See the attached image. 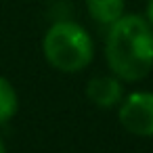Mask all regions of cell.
Segmentation results:
<instances>
[{
  "label": "cell",
  "instance_id": "obj_4",
  "mask_svg": "<svg viewBox=\"0 0 153 153\" xmlns=\"http://www.w3.org/2000/svg\"><path fill=\"white\" fill-rule=\"evenodd\" d=\"M86 97L92 105H97L101 109L117 107L124 99L122 80L115 76H94L86 84Z\"/></svg>",
  "mask_w": 153,
  "mask_h": 153
},
{
  "label": "cell",
  "instance_id": "obj_3",
  "mask_svg": "<svg viewBox=\"0 0 153 153\" xmlns=\"http://www.w3.org/2000/svg\"><path fill=\"white\" fill-rule=\"evenodd\" d=\"M120 124L136 136H153V92L136 90L117 105Z\"/></svg>",
  "mask_w": 153,
  "mask_h": 153
},
{
  "label": "cell",
  "instance_id": "obj_6",
  "mask_svg": "<svg viewBox=\"0 0 153 153\" xmlns=\"http://www.w3.org/2000/svg\"><path fill=\"white\" fill-rule=\"evenodd\" d=\"M17 109H19V97L15 86L4 76H0V126L11 122L17 115Z\"/></svg>",
  "mask_w": 153,
  "mask_h": 153
},
{
  "label": "cell",
  "instance_id": "obj_7",
  "mask_svg": "<svg viewBox=\"0 0 153 153\" xmlns=\"http://www.w3.org/2000/svg\"><path fill=\"white\" fill-rule=\"evenodd\" d=\"M145 19L149 21V25L153 27V0H149L147 2V13H145Z\"/></svg>",
  "mask_w": 153,
  "mask_h": 153
},
{
  "label": "cell",
  "instance_id": "obj_5",
  "mask_svg": "<svg viewBox=\"0 0 153 153\" xmlns=\"http://www.w3.org/2000/svg\"><path fill=\"white\" fill-rule=\"evenodd\" d=\"M86 9L99 25H111L124 15V0H86Z\"/></svg>",
  "mask_w": 153,
  "mask_h": 153
},
{
  "label": "cell",
  "instance_id": "obj_8",
  "mask_svg": "<svg viewBox=\"0 0 153 153\" xmlns=\"http://www.w3.org/2000/svg\"><path fill=\"white\" fill-rule=\"evenodd\" d=\"M0 153H7V147H4V140L0 138Z\"/></svg>",
  "mask_w": 153,
  "mask_h": 153
},
{
  "label": "cell",
  "instance_id": "obj_2",
  "mask_svg": "<svg viewBox=\"0 0 153 153\" xmlns=\"http://www.w3.org/2000/svg\"><path fill=\"white\" fill-rule=\"evenodd\" d=\"M42 53L51 67L63 74L82 71L92 63L94 44L90 34L76 21H57L42 40Z\"/></svg>",
  "mask_w": 153,
  "mask_h": 153
},
{
  "label": "cell",
  "instance_id": "obj_1",
  "mask_svg": "<svg viewBox=\"0 0 153 153\" xmlns=\"http://www.w3.org/2000/svg\"><path fill=\"white\" fill-rule=\"evenodd\" d=\"M105 59L122 82H140L153 69V27L140 15H122L109 25Z\"/></svg>",
  "mask_w": 153,
  "mask_h": 153
}]
</instances>
